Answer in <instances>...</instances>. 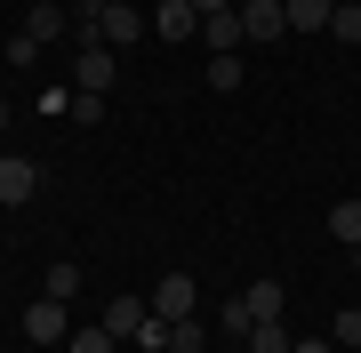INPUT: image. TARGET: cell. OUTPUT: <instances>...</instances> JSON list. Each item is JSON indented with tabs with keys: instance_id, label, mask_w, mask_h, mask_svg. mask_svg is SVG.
Masks as SVG:
<instances>
[{
	"instance_id": "22",
	"label": "cell",
	"mask_w": 361,
	"mask_h": 353,
	"mask_svg": "<svg viewBox=\"0 0 361 353\" xmlns=\"http://www.w3.org/2000/svg\"><path fill=\"white\" fill-rule=\"evenodd\" d=\"M193 8H201V16H217V8H233V0H193Z\"/></svg>"
},
{
	"instance_id": "11",
	"label": "cell",
	"mask_w": 361,
	"mask_h": 353,
	"mask_svg": "<svg viewBox=\"0 0 361 353\" xmlns=\"http://www.w3.org/2000/svg\"><path fill=\"white\" fill-rule=\"evenodd\" d=\"M25 32L40 40V49H49V40L65 32V8H56V0H32V8H25Z\"/></svg>"
},
{
	"instance_id": "12",
	"label": "cell",
	"mask_w": 361,
	"mask_h": 353,
	"mask_svg": "<svg viewBox=\"0 0 361 353\" xmlns=\"http://www.w3.org/2000/svg\"><path fill=\"white\" fill-rule=\"evenodd\" d=\"M241 345H249V353H289L297 337H289V321H257V329H249Z\"/></svg>"
},
{
	"instance_id": "18",
	"label": "cell",
	"mask_w": 361,
	"mask_h": 353,
	"mask_svg": "<svg viewBox=\"0 0 361 353\" xmlns=\"http://www.w3.org/2000/svg\"><path fill=\"white\" fill-rule=\"evenodd\" d=\"M329 32H337V40H361V8H353V0H337V8H329Z\"/></svg>"
},
{
	"instance_id": "5",
	"label": "cell",
	"mask_w": 361,
	"mask_h": 353,
	"mask_svg": "<svg viewBox=\"0 0 361 353\" xmlns=\"http://www.w3.org/2000/svg\"><path fill=\"white\" fill-rule=\"evenodd\" d=\"M32 185H40V169L25 153H0V209H16V201H32Z\"/></svg>"
},
{
	"instance_id": "14",
	"label": "cell",
	"mask_w": 361,
	"mask_h": 353,
	"mask_svg": "<svg viewBox=\"0 0 361 353\" xmlns=\"http://www.w3.org/2000/svg\"><path fill=\"white\" fill-rule=\"evenodd\" d=\"M209 345V329H201V314L193 321H169V353H201Z\"/></svg>"
},
{
	"instance_id": "4",
	"label": "cell",
	"mask_w": 361,
	"mask_h": 353,
	"mask_svg": "<svg viewBox=\"0 0 361 353\" xmlns=\"http://www.w3.org/2000/svg\"><path fill=\"white\" fill-rule=\"evenodd\" d=\"M25 337H32V345H65V337H73L65 297H40V305H25Z\"/></svg>"
},
{
	"instance_id": "13",
	"label": "cell",
	"mask_w": 361,
	"mask_h": 353,
	"mask_svg": "<svg viewBox=\"0 0 361 353\" xmlns=\"http://www.w3.org/2000/svg\"><path fill=\"white\" fill-rule=\"evenodd\" d=\"M329 233L345 241V249H361V201H337V209H329Z\"/></svg>"
},
{
	"instance_id": "17",
	"label": "cell",
	"mask_w": 361,
	"mask_h": 353,
	"mask_svg": "<svg viewBox=\"0 0 361 353\" xmlns=\"http://www.w3.org/2000/svg\"><path fill=\"white\" fill-rule=\"evenodd\" d=\"M49 297H80V265H73V257L49 265Z\"/></svg>"
},
{
	"instance_id": "9",
	"label": "cell",
	"mask_w": 361,
	"mask_h": 353,
	"mask_svg": "<svg viewBox=\"0 0 361 353\" xmlns=\"http://www.w3.org/2000/svg\"><path fill=\"white\" fill-rule=\"evenodd\" d=\"M281 305H289L281 281H249V289H241V314H249V321H281Z\"/></svg>"
},
{
	"instance_id": "24",
	"label": "cell",
	"mask_w": 361,
	"mask_h": 353,
	"mask_svg": "<svg viewBox=\"0 0 361 353\" xmlns=\"http://www.w3.org/2000/svg\"><path fill=\"white\" fill-rule=\"evenodd\" d=\"M0 89H8V65H0Z\"/></svg>"
},
{
	"instance_id": "10",
	"label": "cell",
	"mask_w": 361,
	"mask_h": 353,
	"mask_svg": "<svg viewBox=\"0 0 361 353\" xmlns=\"http://www.w3.org/2000/svg\"><path fill=\"white\" fill-rule=\"evenodd\" d=\"M289 8V32H329V8L337 0H281Z\"/></svg>"
},
{
	"instance_id": "7",
	"label": "cell",
	"mask_w": 361,
	"mask_h": 353,
	"mask_svg": "<svg viewBox=\"0 0 361 353\" xmlns=\"http://www.w3.org/2000/svg\"><path fill=\"white\" fill-rule=\"evenodd\" d=\"M153 32L161 40H201V8H193V0H161V8H153Z\"/></svg>"
},
{
	"instance_id": "20",
	"label": "cell",
	"mask_w": 361,
	"mask_h": 353,
	"mask_svg": "<svg viewBox=\"0 0 361 353\" xmlns=\"http://www.w3.org/2000/svg\"><path fill=\"white\" fill-rule=\"evenodd\" d=\"M329 337H337V345H361V305H345V314L329 321Z\"/></svg>"
},
{
	"instance_id": "26",
	"label": "cell",
	"mask_w": 361,
	"mask_h": 353,
	"mask_svg": "<svg viewBox=\"0 0 361 353\" xmlns=\"http://www.w3.org/2000/svg\"><path fill=\"white\" fill-rule=\"evenodd\" d=\"M233 8H241V0H233Z\"/></svg>"
},
{
	"instance_id": "25",
	"label": "cell",
	"mask_w": 361,
	"mask_h": 353,
	"mask_svg": "<svg viewBox=\"0 0 361 353\" xmlns=\"http://www.w3.org/2000/svg\"><path fill=\"white\" fill-rule=\"evenodd\" d=\"M353 265H361V249H353Z\"/></svg>"
},
{
	"instance_id": "6",
	"label": "cell",
	"mask_w": 361,
	"mask_h": 353,
	"mask_svg": "<svg viewBox=\"0 0 361 353\" xmlns=\"http://www.w3.org/2000/svg\"><path fill=\"white\" fill-rule=\"evenodd\" d=\"M241 32L249 40H281L289 32V8H281V0H241Z\"/></svg>"
},
{
	"instance_id": "1",
	"label": "cell",
	"mask_w": 361,
	"mask_h": 353,
	"mask_svg": "<svg viewBox=\"0 0 361 353\" xmlns=\"http://www.w3.org/2000/svg\"><path fill=\"white\" fill-rule=\"evenodd\" d=\"M73 16H80V32H97V40H104V49H129V40L145 32V16L129 8V0H80Z\"/></svg>"
},
{
	"instance_id": "21",
	"label": "cell",
	"mask_w": 361,
	"mask_h": 353,
	"mask_svg": "<svg viewBox=\"0 0 361 353\" xmlns=\"http://www.w3.org/2000/svg\"><path fill=\"white\" fill-rule=\"evenodd\" d=\"M289 353H337V337H297Z\"/></svg>"
},
{
	"instance_id": "2",
	"label": "cell",
	"mask_w": 361,
	"mask_h": 353,
	"mask_svg": "<svg viewBox=\"0 0 361 353\" xmlns=\"http://www.w3.org/2000/svg\"><path fill=\"white\" fill-rule=\"evenodd\" d=\"M113 73H121V56L104 49L97 32H80V56H73V97H104V89H113Z\"/></svg>"
},
{
	"instance_id": "19",
	"label": "cell",
	"mask_w": 361,
	"mask_h": 353,
	"mask_svg": "<svg viewBox=\"0 0 361 353\" xmlns=\"http://www.w3.org/2000/svg\"><path fill=\"white\" fill-rule=\"evenodd\" d=\"M32 56H40V40H32V32H16V40H0V65H32Z\"/></svg>"
},
{
	"instance_id": "8",
	"label": "cell",
	"mask_w": 361,
	"mask_h": 353,
	"mask_svg": "<svg viewBox=\"0 0 361 353\" xmlns=\"http://www.w3.org/2000/svg\"><path fill=\"white\" fill-rule=\"evenodd\" d=\"M145 321H153V297H113V305H104V329H113V337H129V345H137Z\"/></svg>"
},
{
	"instance_id": "16",
	"label": "cell",
	"mask_w": 361,
	"mask_h": 353,
	"mask_svg": "<svg viewBox=\"0 0 361 353\" xmlns=\"http://www.w3.org/2000/svg\"><path fill=\"white\" fill-rule=\"evenodd\" d=\"M241 73H249L241 56H209V89H225V97H233V89H241Z\"/></svg>"
},
{
	"instance_id": "23",
	"label": "cell",
	"mask_w": 361,
	"mask_h": 353,
	"mask_svg": "<svg viewBox=\"0 0 361 353\" xmlns=\"http://www.w3.org/2000/svg\"><path fill=\"white\" fill-rule=\"evenodd\" d=\"M8 120H16V113H8V97H0V137H8Z\"/></svg>"
},
{
	"instance_id": "15",
	"label": "cell",
	"mask_w": 361,
	"mask_h": 353,
	"mask_svg": "<svg viewBox=\"0 0 361 353\" xmlns=\"http://www.w3.org/2000/svg\"><path fill=\"white\" fill-rule=\"evenodd\" d=\"M113 345H121V337H113L104 321H97V329H73V337H65V353H113Z\"/></svg>"
},
{
	"instance_id": "3",
	"label": "cell",
	"mask_w": 361,
	"mask_h": 353,
	"mask_svg": "<svg viewBox=\"0 0 361 353\" xmlns=\"http://www.w3.org/2000/svg\"><path fill=\"white\" fill-rule=\"evenodd\" d=\"M153 314H161V321H193V314H201V289H193V273H161V289H153Z\"/></svg>"
}]
</instances>
